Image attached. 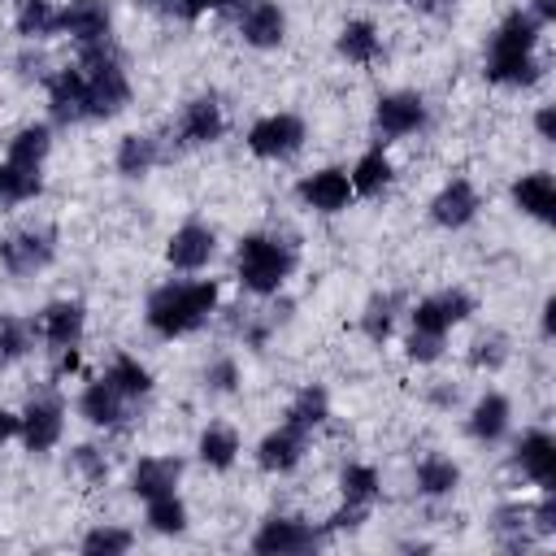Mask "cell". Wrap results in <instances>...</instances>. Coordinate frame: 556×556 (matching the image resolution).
Masks as SVG:
<instances>
[{
    "instance_id": "cell-1",
    "label": "cell",
    "mask_w": 556,
    "mask_h": 556,
    "mask_svg": "<svg viewBox=\"0 0 556 556\" xmlns=\"http://www.w3.org/2000/svg\"><path fill=\"white\" fill-rule=\"evenodd\" d=\"M543 30L526 9H508L495 30L486 35V56H482V74L486 83L504 87V91H530L543 83L547 65L539 56V43H543Z\"/></svg>"
},
{
    "instance_id": "cell-39",
    "label": "cell",
    "mask_w": 556,
    "mask_h": 556,
    "mask_svg": "<svg viewBox=\"0 0 556 556\" xmlns=\"http://www.w3.org/2000/svg\"><path fill=\"white\" fill-rule=\"evenodd\" d=\"M39 191H43V169L0 161V204H26L39 200Z\"/></svg>"
},
{
    "instance_id": "cell-30",
    "label": "cell",
    "mask_w": 556,
    "mask_h": 556,
    "mask_svg": "<svg viewBox=\"0 0 556 556\" xmlns=\"http://www.w3.org/2000/svg\"><path fill=\"white\" fill-rule=\"evenodd\" d=\"M413 486L421 500H452L460 486V465L447 452H426L413 465Z\"/></svg>"
},
{
    "instance_id": "cell-37",
    "label": "cell",
    "mask_w": 556,
    "mask_h": 556,
    "mask_svg": "<svg viewBox=\"0 0 556 556\" xmlns=\"http://www.w3.org/2000/svg\"><path fill=\"white\" fill-rule=\"evenodd\" d=\"M339 500L374 508V504L382 500V473H378V465H369V460H348V465L339 469Z\"/></svg>"
},
{
    "instance_id": "cell-18",
    "label": "cell",
    "mask_w": 556,
    "mask_h": 556,
    "mask_svg": "<svg viewBox=\"0 0 556 556\" xmlns=\"http://www.w3.org/2000/svg\"><path fill=\"white\" fill-rule=\"evenodd\" d=\"M252 456H256V469H261V473L287 478V473H295V469L304 465V456H308V434L295 430V426H287V421H278L274 430H265V434L256 439Z\"/></svg>"
},
{
    "instance_id": "cell-36",
    "label": "cell",
    "mask_w": 556,
    "mask_h": 556,
    "mask_svg": "<svg viewBox=\"0 0 556 556\" xmlns=\"http://www.w3.org/2000/svg\"><path fill=\"white\" fill-rule=\"evenodd\" d=\"M143 526H148L152 534H161V539H178V534H187V526H191L187 500H182L178 491L156 495V500H143Z\"/></svg>"
},
{
    "instance_id": "cell-32",
    "label": "cell",
    "mask_w": 556,
    "mask_h": 556,
    "mask_svg": "<svg viewBox=\"0 0 556 556\" xmlns=\"http://www.w3.org/2000/svg\"><path fill=\"white\" fill-rule=\"evenodd\" d=\"M491 534L504 552H530L539 539L530 530V500H504L491 513Z\"/></svg>"
},
{
    "instance_id": "cell-44",
    "label": "cell",
    "mask_w": 556,
    "mask_h": 556,
    "mask_svg": "<svg viewBox=\"0 0 556 556\" xmlns=\"http://www.w3.org/2000/svg\"><path fill=\"white\" fill-rule=\"evenodd\" d=\"M443 352H447V334H430V330L408 326V334H404V361L408 365H434V361H443Z\"/></svg>"
},
{
    "instance_id": "cell-28",
    "label": "cell",
    "mask_w": 556,
    "mask_h": 556,
    "mask_svg": "<svg viewBox=\"0 0 556 556\" xmlns=\"http://www.w3.org/2000/svg\"><path fill=\"white\" fill-rule=\"evenodd\" d=\"M239 456H243V439H239V430H235L230 421H208V426L195 434V460H200L204 469L226 473V469L239 465Z\"/></svg>"
},
{
    "instance_id": "cell-17",
    "label": "cell",
    "mask_w": 556,
    "mask_h": 556,
    "mask_svg": "<svg viewBox=\"0 0 556 556\" xmlns=\"http://www.w3.org/2000/svg\"><path fill=\"white\" fill-rule=\"evenodd\" d=\"M295 200L308 208V213H321V217H334L343 213L356 195H352V182H348V169L343 165H321L313 174H304L295 182Z\"/></svg>"
},
{
    "instance_id": "cell-51",
    "label": "cell",
    "mask_w": 556,
    "mask_h": 556,
    "mask_svg": "<svg viewBox=\"0 0 556 556\" xmlns=\"http://www.w3.org/2000/svg\"><path fill=\"white\" fill-rule=\"evenodd\" d=\"M521 9H526L539 26H552V22H556V0H526Z\"/></svg>"
},
{
    "instance_id": "cell-3",
    "label": "cell",
    "mask_w": 556,
    "mask_h": 556,
    "mask_svg": "<svg viewBox=\"0 0 556 556\" xmlns=\"http://www.w3.org/2000/svg\"><path fill=\"white\" fill-rule=\"evenodd\" d=\"M295 269H300V252L278 230H248L235 243V282L252 300L282 295L287 282L295 278Z\"/></svg>"
},
{
    "instance_id": "cell-14",
    "label": "cell",
    "mask_w": 556,
    "mask_h": 556,
    "mask_svg": "<svg viewBox=\"0 0 556 556\" xmlns=\"http://www.w3.org/2000/svg\"><path fill=\"white\" fill-rule=\"evenodd\" d=\"M287 30H291V17L278 0H248L239 13H235V35L243 48L252 52H274L287 43Z\"/></svg>"
},
{
    "instance_id": "cell-33",
    "label": "cell",
    "mask_w": 556,
    "mask_h": 556,
    "mask_svg": "<svg viewBox=\"0 0 556 556\" xmlns=\"http://www.w3.org/2000/svg\"><path fill=\"white\" fill-rule=\"evenodd\" d=\"M282 421H287V426H295V430H304V434L313 439V434L330 421V391H326L321 382H304V387L287 400Z\"/></svg>"
},
{
    "instance_id": "cell-13",
    "label": "cell",
    "mask_w": 556,
    "mask_h": 556,
    "mask_svg": "<svg viewBox=\"0 0 556 556\" xmlns=\"http://www.w3.org/2000/svg\"><path fill=\"white\" fill-rule=\"evenodd\" d=\"M213 256H217V230L204 217H187L165 239V265L174 274H200L213 265Z\"/></svg>"
},
{
    "instance_id": "cell-54",
    "label": "cell",
    "mask_w": 556,
    "mask_h": 556,
    "mask_svg": "<svg viewBox=\"0 0 556 556\" xmlns=\"http://www.w3.org/2000/svg\"><path fill=\"white\" fill-rule=\"evenodd\" d=\"M243 4H248V0H213V9H217V13H239Z\"/></svg>"
},
{
    "instance_id": "cell-7",
    "label": "cell",
    "mask_w": 556,
    "mask_h": 556,
    "mask_svg": "<svg viewBox=\"0 0 556 556\" xmlns=\"http://www.w3.org/2000/svg\"><path fill=\"white\" fill-rule=\"evenodd\" d=\"M321 543H326V530L313 526L308 517H295V513H269V517H261V526L248 539V547L256 556H304V552H313Z\"/></svg>"
},
{
    "instance_id": "cell-47",
    "label": "cell",
    "mask_w": 556,
    "mask_h": 556,
    "mask_svg": "<svg viewBox=\"0 0 556 556\" xmlns=\"http://www.w3.org/2000/svg\"><path fill=\"white\" fill-rule=\"evenodd\" d=\"M148 4L169 22H200L213 9V0H148Z\"/></svg>"
},
{
    "instance_id": "cell-24",
    "label": "cell",
    "mask_w": 556,
    "mask_h": 556,
    "mask_svg": "<svg viewBox=\"0 0 556 556\" xmlns=\"http://www.w3.org/2000/svg\"><path fill=\"white\" fill-rule=\"evenodd\" d=\"M508 200H513V208H517L521 217L547 226V222L556 217V178H552L547 169H530V174H521V178L508 187Z\"/></svg>"
},
{
    "instance_id": "cell-34",
    "label": "cell",
    "mask_w": 556,
    "mask_h": 556,
    "mask_svg": "<svg viewBox=\"0 0 556 556\" xmlns=\"http://www.w3.org/2000/svg\"><path fill=\"white\" fill-rule=\"evenodd\" d=\"M13 30L22 43H48L61 35V4L56 0H17L13 4Z\"/></svg>"
},
{
    "instance_id": "cell-40",
    "label": "cell",
    "mask_w": 556,
    "mask_h": 556,
    "mask_svg": "<svg viewBox=\"0 0 556 556\" xmlns=\"http://www.w3.org/2000/svg\"><path fill=\"white\" fill-rule=\"evenodd\" d=\"M135 547V530H126V526H117V521H100V526H91L83 539H78V552L83 556H122V552H130Z\"/></svg>"
},
{
    "instance_id": "cell-16",
    "label": "cell",
    "mask_w": 556,
    "mask_h": 556,
    "mask_svg": "<svg viewBox=\"0 0 556 556\" xmlns=\"http://www.w3.org/2000/svg\"><path fill=\"white\" fill-rule=\"evenodd\" d=\"M426 208H430V222H434L439 230H465V226L482 213V191H478L473 178L452 174V178L439 182V191L430 195Z\"/></svg>"
},
{
    "instance_id": "cell-12",
    "label": "cell",
    "mask_w": 556,
    "mask_h": 556,
    "mask_svg": "<svg viewBox=\"0 0 556 556\" xmlns=\"http://www.w3.org/2000/svg\"><path fill=\"white\" fill-rule=\"evenodd\" d=\"M30 330H35V343H43L48 352H65V348H83V334H87V308L83 300H48L35 317H30Z\"/></svg>"
},
{
    "instance_id": "cell-22",
    "label": "cell",
    "mask_w": 556,
    "mask_h": 556,
    "mask_svg": "<svg viewBox=\"0 0 556 556\" xmlns=\"http://www.w3.org/2000/svg\"><path fill=\"white\" fill-rule=\"evenodd\" d=\"M43 91H48V113L52 122L61 126H83L87 122V96H83V74L78 65H56L48 78H43Z\"/></svg>"
},
{
    "instance_id": "cell-48",
    "label": "cell",
    "mask_w": 556,
    "mask_h": 556,
    "mask_svg": "<svg viewBox=\"0 0 556 556\" xmlns=\"http://www.w3.org/2000/svg\"><path fill=\"white\" fill-rule=\"evenodd\" d=\"M530 126H534V139L539 143H556V104H539L534 117H530Z\"/></svg>"
},
{
    "instance_id": "cell-50",
    "label": "cell",
    "mask_w": 556,
    "mask_h": 556,
    "mask_svg": "<svg viewBox=\"0 0 556 556\" xmlns=\"http://www.w3.org/2000/svg\"><path fill=\"white\" fill-rule=\"evenodd\" d=\"M426 400H430L434 408H456V404H460V387H456V382H434V387L426 391Z\"/></svg>"
},
{
    "instance_id": "cell-11",
    "label": "cell",
    "mask_w": 556,
    "mask_h": 556,
    "mask_svg": "<svg viewBox=\"0 0 556 556\" xmlns=\"http://www.w3.org/2000/svg\"><path fill=\"white\" fill-rule=\"evenodd\" d=\"M226 109H222V100L213 96V91H200V96H191V100H182V109H178V117H174V143L178 148H213V143H222L226 139Z\"/></svg>"
},
{
    "instance_id": "cell-45",
    "label": "cell",
    "mask_w": 556,
    "mask_h": 556,
    "mask_svg": "<svg viewBox=\"0 0 556 556\" xmlns=\"http://www.w3.org/2000/svg\"><path fill=\"white\" fill-rule=\"evenodd\" d=\"M374 517V508H365V504H348V500H339V508L321 521V530H326V539H334V534H356L365 521Z\"/></svg>"
},
{
    "instance_id": "cell-29",
    "label": "cell",
    "mask_w": 556,
    "mask_h": 556,
    "mask_svg": "<svg viewBox=\"0 0 556 556\" xmlns=\"http://www.w3.org/2000/svg\"><path fill=\"white\" fill-rule=\"evenodd\" d=\"M348 182H352V195H356V200H378V195L395 182V161L387 156L382 143H374V148H365V152L352 161Z\"/></svg>"
},
{
    "instance_id": "cell-49",
    "label": "cell",
    "mask_w": 556,
    "mask_h": 556,
    "mask_svg": "<svg viewBox=\"0 0 556 556\" xmlns=\"http://www.w3.org/2000/svg\"><path fill=\"white\" fill-rule=\"evenodd\" d=\"M456 4H460V0H408V9H413L417 17H430V22H447V17L456 13Z\"/></svg>"
},
{
    "instance_id": "cell-25",
    "label": "cell",
    "mask_w": 556,
    "mask_h": 556,
    "mask_svg": "<svg viewBox=\"0 0 556 556\" xmlns=\"http://www.w3.org/2000/svg\"><path fill=\"white\" fill-rule=\"evenodd\" d=\"M334 52H339V61H348L356 70L378 65V56H382V30H378V22L374 17H348L339 26V35H334Z\"/></svg>"
},
{
    "instance_id": "cell-21",
    "label": "cell",
    "mask_w": 556,
    "mask_h": 556,
    "mask_svg": "<svg viewBox=\"0 0 556 556\" xmlns=\"http://www.w3.org/2000/svg\"><path fill=\"white\" fill-rule=\"evenodd\" d=\"M130 400H122L104 378H91V382H83V391H78V400H74V413L91 426V430H122L126 426V417H130Z\"/></svg>"
},
{
    "instance_id": "cell-15",
    "label": "cell",
    "mask_w": 556,
    "mask_h": 556,
    "mask_svg": "<svg viewBox=\"0 0 556 556\" xmlns=\"http://www.w3.org/2000/svg\"><path fill=\"white\" fill-rule=\"evenodd\" d=\"M508 465L539 491H552L556 486V439L552 430L543 426H530L513 439V452H508Z\"/></svg>"
},
{
    "instance_id": "cell-6",
    "label": "cell",
    "mask_w": 556,
    "mask_h": 556,
    "mask_svg": "<svg viewBox=\"0 0 556 556\" xmlns=\"http://www.w3.org/2000/svg\"><path fill=\"white\" fill-rule=\"evenodd\" d=\"M56 261V226L52 222H26L0 239V269L9 278H35Z\"/></svg>"
},
{
    "instance_id": "cell-31",
    "label": "cell",
    "mask_w": 556,
    "mask_h": 556,
    "mask_svg": "<svg viewBox=\"0 0 556 556\" xmlns=\"http://www.w3.org/2000/svg\"><path fill=\"white\" fill-rule=\"evenodd\" d=\"M100 378H104V382H109V387H113L122 400H130V404L148 400V395H152V387H156L152 369H148L139 356H130V352H113Z\"/></svg>"
},
{
    "instance_id": "cell-9",
    "label": "cell",
    "mask_w": 556,
    "mask_h": 556,
    "mask_svg": "<svg viewBox=\"0 0 556 556\" xmlns=\"http://www.w3.org/2000/svg\"><path fill=\"white\" fill-rule=\"evenodd\" d=\"M17 443L30 452V456H48L61 439H65V400L48 387V391H35L22 413H17Z\"/></svg>"
},
{
    "instance_id": "cell-52",
    "label": "cell",
    "mask_w": 556,
    "mask_h": 556,
    "mask_svg": "<svg viewBox=\"0 0 556 556\" xmlns=\"http://www.w3.org/2000/svg\"><path fill=\"white\" fill-rule=\"evenodd\" d=\"M552 321H556V295H547V300L539 304V334H543V339H552V330H556Z\"/></svg>"
},
{
    "instance_id": "cell-42",
    "label": "cell",
    "mask_w": 556,
    "mask_h": 556,
    "mask_svg": "<svg viewBox=\"0 0 556 556\" xmlns=\"http://www.w3.org/2000/svg\"><path fill=\"white\" fill-rule=\"evenodd\" d=\"M200 387H204L208 395H235V391L243 387V369H239V361H235L230 352L208 356L204 369H200Z\"/></svg>"
},
{
    "instance_id": "cell-35",
    "label": "cell",
    "mask_w": 556,
    "mask_h": 556,
    "mask_svg": "<svg viewBox=\"0 0 556 556\" xmlns=\"http://www.w3.org/2000/svg\"><path fill=\"white\" fill-rule=\"evenodd\" d=\"M48 156H52V126H48V122L22 126V130L9 139V148H4V161L26 165V169H43Z\"/></svg>"
},
{
    "instance_id": "cell-23",
    "label": "cell",
    "mask_w": 556,
    "mask_h": 556,
    "mask_svg": "<svg viewBox=\"0 0 556 556\" xmlns=\"http://www.w3.org/2000/svg\"><path fill=\"white\" fill-rule=\"evenodd\" d=\"M182 469H187V465H182L178 456H169V452H148V456H139V460L130 465V473H126L130 495H135V500L169 495V491H178Z\"/></svg>"
},
{
    "instance_id": "cell-8",
    "label": "cell",
    "mask_w": 556,
    "mask_h": 556,
    "mask_svg": "<svg viewBox=\"0 0 556 556\" xmlns=\"http://www.w3.org/2000/svg\"><path fill=\"white\" fill-rule=\"evenodd\" d=\"M243 143H248V152H252L256 161H291V156L304 152V143H308V126H304L300 113H287V109H278V113H261V117L248 126Z\"/></svg>"
},
{
    "instance_id": "cell-27",
    "label": "cell",
    "mask_w": 556,
    "mask_h": 556,
    "mask_svg": "<svg viewBox=\"0 0 556 556\" xmlns=\"http://www.w3.org/2000/svg\"><path fill=\"white\" fill-rule=\"evenodd\" d=\"M404 308H408L404 291H374V295L361 304V317H356V326H361V334H365L374 348H382V343L395 334V326H400Z\"/></svg>"
},
{
    "instance_id": "cell-10",
    "label": "cell",
    "mask_w": 556,
    "mask_h": 556,
    "mask_svg": "<svg viewBox=\"0 0 556 556\" xmlns=\"http://www.w3.org/2000/svg\"><path fill=\"white\" fill-rule=\"evenodd\" d=\"M404 313H408V326H413V330L452 334L456 326H465V321L478 313V300H473L465 287H443V291H430V295L413 300Z\"/></svg>"
},
{
    "instance_id": "cell-46",
    "label": "cell",
    "mask_w": 556,
    "mask_h": 556,
    "mask_svg": "<svg viewBox=\"0 0 556 556\" xmlns=\"http://www.w3.org/2000/svg\"><path fill=\"white\" fill-rule=\"evenodd\" d=\"M530 530L539 543L556 539V495L552 491H539V500H530Z\"/></svg>"
},
{
    "instance_id": "cell-43",
    "label": "cell",
    "mask_w": 556,
    "mask_h": 556,
    "mask_svg": "<svg viewBox=\"0 0 556 556\" xmlns=\"http://www.w3.org/2000/svg\"><path fill=\"white\" fill-rule=\"evenodd\" d=\"M70 473H74L78 482H87V486H104L109 473H113V460H109L104 447H96V443H74V447H70Z\"/></svg>"
},
{
    "instance_id": "cell-5",
    "label": "cell",
    "mask_w": 556,
    "mask_h": 556,
    "mask_svg": "<svg viewBox=\"0 0 556 556\" xmlns=\"http://www.w3.org/2000/svg\"><path fill=\"white\" fill-rule=\"evenodd\" d=\"M430 126V104L421 91H408V87H395V91H382L374 100V113H369V130H374V143H400V139H413Z\"/></svg>"
},
{
    "instance_id": "cell-41",
    "label": "cell",
    "mask_w": 556,
    "mask_h": 556,
    "mask_svg": "<svg viewBox=\"0 0 556 556\" xmlns=\"http://www.w3.org/2000/svg\"><path fill=\"white\" fill-rule=\"evenodd\" d=\"M35 348V330L26 317H0V374H9L17 361H26Z\"/></svg>"
},
{
    "instance_id": "cell-55",
    "label": "cell",
    "mask_w": 556,
    "mask_h": 556,
    "mask_svg": "<svg viewBox=\"0 0 556 556\" xmlns=\"http://www.w3.org/2000/svg\"><path fill=\"white\" fill-rule=\"evenodd\" d=\"M378 4H382V0H378Z\"/></svg>"
},
{
    "instance_id": "cell-26",
    "label": "cell",
    "mask_w": 556,
    "mask_h": 556,
    "mask_svg": "<svg viewBox=\"0 0 556 556\" xmlns=\"http://www.w3.org/2000/svg\"><path fill=\"white\" fill-rule=\"evenodd\" d=\"M161 156H165V148H161L156 135L130 130V135H122L117 148H113V169H117L126 182H139V178H148V174L161 165Z\"/></svg>"
},
{
    "instance_id": "cell-38",
    "label": "cell",
    "mask_w": 556,
    "mask_h": 556,
    "mask_svg": "<svg viewBox=\"0 0 556 556\" xmlns=\"http://www.w3.org/2000/svg\"><path fill=\"white\" fill-rule=\"evenodd\" d=\"M508 361H513V339H508L504 330L486 326V330H478V334L469 339V369H478V374H500Z\"/></svg>"
},
{
    "instance_id": "cell-2",
    "label": "cell",
    "mask_w": 556,
    "mask_h": 556,
    "mask_svg": "<svg viewBox=\"0 0 556 556\" xmlns=\"http://www.w3.org/2000/svg\"><path fill=\"white\" fill-rule=\"evenodd\" d=\"M222 308L217 278H169L148 291L143 300V326L156 339H187L204 330Z\"/></svg>"
},
{
    "instance_id": "cell-53",
    "label": "cell",
    "mask_w": 556,
    "mask_h": 556,
    "mask_svg": "<svg viewBox=\"0 0 556 556\" xmlns=\"http://www.w3.org/2000/svg\"><path fill=\"white\" fill-rule=\"evenodd\" d=\"M17 426H22V421H17V413H13V408H4V404H0V447H4V443H13V439H17Z\"/></svg>"
},
{
    "instance_id": "cell-19",
    "label": "cell",
    "mask_w": 556,
    "mask_h": 556,
    "mask_svg": "<svg viewBox=\"0 0 556 556\" xmlns=\"http://www.w3.org/2000/svg\"><path fill=\"white\" fill-rule=\"evenodd\" d=\"M508 430H513V400L504 391H482L465 413V434L482 447H495L508 439Z\"/></svg>"
},
{
    "instance_id": "cell-4",
    "label": "cell",
    "mask_w": 556,
    "mask_h": 556,
    "mask_svg": "<svg viewBox=\"0 0 556 556\" xmlns=\"http://www.w3.org/2000/svg\"><path fill=\"white\" fill-rule=\"evenodd\" d=\"M78 74H83V96H87V122H113L117 113L130 109V74H126V61L117 52L113 39L104 43H91V48H78L74 56Z\"/></svg>"
},
{
    "instance_id": "cell-20",
    "label": "cell",
    "mask_w": 556,
    "mask_h": 556,
    "mask_svg": "<svg viewBox=\"0 0 556 556\" xmlns=\"http://www.w3.org/2000/svg\"><path fill=\"white\" fill-rule=\"evenodd\" d=\"M61 35L74 39L78 48L113 39V9H109V0H65L61 4Z\"/></svg>"
}]
</instances>
